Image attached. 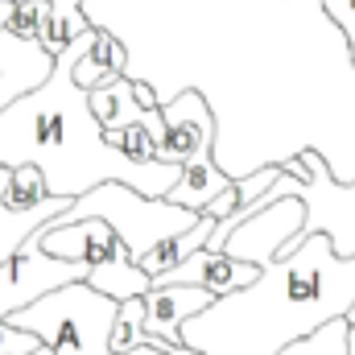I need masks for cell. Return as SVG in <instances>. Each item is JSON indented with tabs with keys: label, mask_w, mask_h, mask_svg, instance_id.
Listing matches in <instances>:
<instances>
[{
	"label": "cell",
	"mask_w": 355,
	"mask_h": 355,
	"mask_svg": "<svg viewBox=\"0 0 355 355\" xmlns=\"http://www.w3.org/2000/svg\"><path fill=\"white\" fill-rule=\"evenodd\" d=\"M215 302V293L198 289V285H166L153 281L145 293V335L166 339V343H182V327L202 314Z\"/></svg>",
	"instance_id": "cell-11"
},
{
	"label": "cell",
	"mask_w": 355,
	"mask_h": 355,
	"mask_svg": "<svg viewBox=\"0 0 355 355\" xmlns=\"http://www.w3.org/2000/svg\"><path fill=\"white\" fill-rule=\"evenodd\" d=\"M211 232H215V219H211V215H198L194 227H186V232H178V236H166V240H157L153 248H145V252L137 257V265L149 272V281H157V277H166L174 265H182L190 252L207 248Z\"/></svg>",
	"instance_id": "cell-15"
},
{
	"label": "cell",
	"mask_w": 355,
	"mask_h": 355,
	"mask_svg": "<svg viewBox=\"0 0 355 355\" xmlns=\"http://www.w3.org/2000/svg\"><path fill=\"white\" fill-rule=\"evenodd\" d=\"M198 153H215V112L207 95L186 87L182 95L162 103V137H157V162L186 166Z\"/></svg>",
	"instance_id": "cell-9"
},
{
	"label": "cell",
	"mask_w": 355,
	"mask_h": 355,
	"mask_svg": "<svg viewBox=\"0 0 355 355\" xmlns=\"http://www.w3.org/2000/svg\"><path fill=\"white\" fill-rule=\"evenodd\" d=\"M257 277H261V268L252 261H240V257H232L223 248H198L157 281H166V285H198V289L223 297V293H236V289L252 285Z\"/></svg>",
	"instance_id": "cell-10"
},
{
	"label": "cell",
	"mask_w": 355,
	"mask_h": 355,
	"mask_svg": "<svg viewBox=\"0 0 355 355\" xmlns=\"http://www.w3.org/2000/svg\"><path fill=\"white\" fill-rule=\"evenodd\" d=\"M29 355H54V347H46V343H42L37 352H29Z\"/></svg>",
	"instance_id": "cell-26"
},
{
	"label": "cell",
	"mask_w": 355,
	"mask_h": 355,
	"mask_svg": "<svg viewBox=\"0 0 355 355\" xmlns=\"http://www.w3.org/2000/svg\"><path fill=\"white\" fill-rule=\"evenodd\" d=\"M87 103H91V116L99 120V128L103 132H112V128H128V124H149V132L153 137H162V107H141L137 103V91H132V79H116V83H107V87L99 91H87Z\"/></svg>",
	"instance_id": "cell-12"
},
{
	"label": "cell",
	"mask_w": 355,
	"mask_h": 355,
	"mask_svg": "<svg viewBox=\"0 0 355 355\" xmlns=\"http://www.w3.org/2000/svg\"><path fill=\"white\" fill-rule=\"evenodd\" d=\"M71 281H87V265L79 261H62L50 257L46 248H37V240L29 236L8 261H0V318L17 314L21 306L71 285Z\"/></svg>",
	"instance_id": "cell-7"
},
{
	"label": "cell",
	"mask_w": 355,
	"mask_h": 355,
	"mask_svg": "<svg viewBox=\"0 0 355 355\" xmlns=\"http://www.w3.org/2000/svg\"><path fill=\"white\" fill-rule=\"evenodd\" d=\"M37 248H46L50 257L62 261H79L87 265V285L95 293H107L112 302H128V297H145L149 293V272L132 261V252L124 248V240L103 223V219H79L67 227H50L42 223L33 232Z\"/></svg>",
	"instance_id": "cell-5"
},
{
	"label": "cell",
	"mask_w": 355,
	"mask_h": 355,
	"mask_svg": "<svg viewBox=\"0 0 355 355\" xmlns=\"http://www.w3.org/2000/svg\"><path fill=\"white\" fill-rule=\"evenodd\" d=\"M79 219H103L124 240V248L137 261L157 240L194 227L198 223V211H186V207H178L170 198H149V194H141L128 182H99L95 190L71 198V207L62 215H54L50 227H67V223H79Z\"/></svg>",
	"instance_id": "cell-3"
},
{
	"label": "cell",
	"mask_w": 355,
	"mask_h": 355,
	"mask_svg": "<svg viewBox=\"0 0 355 355\" xmlns=\"http://www.w3.org/2000/svg\"><path fill=\"white\" fill-rule=\"evenodd\" d=\"M293 178L306 182V227L302 232H322L339 257H355V178L339 182L335 170L322 162V153L302 149L289 162H281Z\"/></svg>",
	"instance_id": "cell-6"
},
{
	"label": "cell",
	"mask_w": 355,
	"mask_h": 355,
	"mask_svg": "<svg viewBox=\"0 0 355 355\" xmlns=\"http://www.w3.org/2000/svg\"><path fill=\"white\" fill-rule=\"evenodd\" d=\"M103 145H112L116 153H124L137 166H153L157 162V137L149 132V124H128V128H112L103 132Z\"/></svg>",
	"instance_id": "cell-19"
},
{
	"label": "cell",
	"mask_w": 355,
	"mask_h": 355,
	"mask_svg": "<svg viewBox=\"0 0 355 355\" xmlns=\"http://www.w3.org/2000/svg\"><path fill=\"white\" fill-rule=\"evenodd\" d=\"M116 306L107 293H95L87 281H71L17 314H8L12 327L33 331L54 355H112V318Z\"/></svg>",
	"instance_id": "cell-4"
},
{
	"label": "cell",
	"mask_w": 355,
	"mask_h": 355,
	"mask_svg": "<svg viewBox=\"0 0 355 355\" xmlns=\"http://www.w3.org/2000/svg\"><path fill=\"white\" fill-rule=\"evenodd\" d=\"M46 17H50V4L46 0H12V17H8V33L21 37V42H37L42 29H46ZM42 46V42H37Z\"/></svg>",
	"instance_id": "cell-20"
},
{
	"label": "cell",
	"mask_w": 355,
	"mask_h": 355,
	"mask_svg": "<svg viewBox=\"0 0 355 355\" xmlns=\"http://www.w3.org/2000/svg\"><path fill=\"white\" fill-rule=\"evenodd\" d=\"M355 306V257H339L322 232H297L261 277L215 297L182 327L202 355H277Z\"/></svg>",
	"instance_id": "cell-1"
},
{
	"label": "cell",
	"mask_w": 355,
	"mask_h": 355,
	"mask_svg": "<svg viewBox=\"0 0 355 355\" xmlns=\"http://www.w3.org/2000/svg\"><path fill=\"white\" fill-rule=\"evenodd\" d=\"M236 178L227 174V170H219V162H215V153H198L194 162H186L182 166V174H178V182L170 186V202H178V207H186V211H207V202L215 198V194H223L227 186H232Z\"/></svg>",
	"instance_id": "cell-14"
},
{
	"label": "cell",
	"mask_w": 355,
	"mask_h": 355,
	"mask_svg": "<svg viewBox=\"0 0 355 355\" xmlns=\"http://www.w3.org/2000/svg\"><path fill=\"white\" fill-rule=\"evenodd\" d=\"M112 355H128L137 347H145V297H128L116 306L112 318Z\"/></svg>",
	"instance_id": "cell-18"
},
{
	"label": "cell",
	"mask_w": 355,
	"mask_h": 355,
	"mask_svg": "<svg viewBox=\"0 0 355 355\" xmlns=\"http://www.w3.org/2000/svg\"><path fill=\"white\" fill-rule=\"evenodd\" d=\"M347 355H355V322H347Z\"/></svg>",
	"instance_id": "cell-25"
},
{
	"label": "cell",
	"mask_w": 355,
	"mask_h": 355,
	"mask_svg": "<svg viewBox=\"0 0 355 355\" xmlns=\"http://www.w3.org/2000/svg\"><path fill=\"white\" fill-rule=\"evenodd\" d=\"M8 17H12V0H0V29L8 25Z\"/></svg>",
	"instance_id": "cell-24"
},
{
	"label": "cell",
	"mask_w": 355,
	"mask_h": 355,
	"mask_svg": "<svg viewBox=\"0 0 355 355\" xmlns=\"http://www.w3.org/2000/svg\"><path fill=\"white\" fill-rule=\"evenodd\" d=\"M54 194H50V182H46V170L33 166V162H21L12 166L4 186H0V202L12 211V215H25V211H37L46 207Z\"/></svg>",
	"instance_id": "cell-17"
},
{
	"label": "cell",
	"mask_w": 355,
	"mask_h": 355,
	"mask_svg": "<svg viewBox=\"0 0 355 355\" xmlns=\"http://www.w3.org/2000/svg\"><path fill=\"white\" fill-rule=\"evenodd\" d=\"M83 37L54 58V71L42 87L0 107V166L4 170L21 162L42 166L50 194H62V198H79L99 182H128L149 198H166L182 166H170V162L137 166L112 145H103V128L91 116L87 91L75 87L71 79Z\"/></svg>",
	"instance_id": "cell-2"
},
{
	"label": "cell",
	"mask_w": 355,
	"mask_h": 355,
	"mask_svg": "<svg viewBox=\"0 0 355 355\" xmlns=\"http://www.w3.org/2000/svg\"><path fill=\"white\" fill-rule=\"evenodd\" d=\"M306 227V198L302 194H281L272 202L252 207L223 240V252L240 257V261H252L261 268L272 257H281L289 248V240Z\"/></svg>",
	"instance_id": "cell-8"
},
{
	"label": "cell",
	"mask_w": 355,
	"mask_h": 355,
	"mask_svg": "<svg viewBox=\"0 0 355 355\" xmlns=\"http://www.w3.org/2000/svg\"><path fill=\"white\" fill-rule=\"evenodd\" d=\"M132 91H137V103H141V107H149V112H153V107H162V99H157V91L149 87V83H141V79H132Z\"/></svg>",
	"instance_id": "cell-23"
},
{
	"label": "cell",
	"mask_w": 355,
	"mask_h": 355,
	"mask_svg": "<svg viewBox=\"0 0 355 355\" xmlns=\"http://www.w3.org/2000/svg\"><path fill=\"white\" fill-rule=\"evenodd\" d=\"M124 62H128V54H124L120 37H112L107 29L91 25V33L79 46V58L71 67V79H75V87H83V91H99L124 75Z\"/></svg>",
	"instance_id": "cell-13"
},
{
	"label": "cell",
	"mask_w": 355,
	"mask_h": 355,
	"mask_svg": "<svg viewBox=\"0 0 355 355\" xmlns=\"http://www.w3.org/2000/svg\"><path fill=\"white\" fill-rule=\"evenodd\" d=\"M37 347H42V339L33 331H21L8 318H0V355H29V352H37Z\"/></svg>",
	"instance_id": "cell-21"
},
{
	"label": "cell",
	"mask_w": 355,
	"mask_h": 355,
	"mask_svg": "<svg viewBox=\"0 0 355 355\" xmlns=\"http://www.w3.org/2000/svg\"><path fill=\"white\" fill-rule=\"evenodd\" d=\"M347 322H355V306H352V310H347Z\"/></svg>",
	"instance_id": "cell-27"
},
{
	"label": "cell",
	"mask_w": 355,
	"mask_h": 355,
	"mask_svg": "<svg viewBox=\"0 0 355 355\" xmlns=\"http://www.w3.org/2000/svg\"><path fill=\"white\" fill-rule=\"evenodd\" d=\"M322 8H327V17L343 29L347 54H352V62H355V0H322Z\"/></svg>",
	"instance_id": "cell-22"
},
{
	"label": "cell",
	"mask_w": 355,
	"mask_h": 355,
	"mask_svg": "<svg viewBox=\"0 0 355 355\" xmlns=\"http://www.w3.org/2000/svg\"><path fill=\"white\" fill-rule=\"evenodd\" d=\"M50 4V17H46V29H42V50L50 58L67 54L83 33H91V21L83 17V0H46Z\"/></svg>",
	"instance_id": "cell-16"
}]
</instances>
